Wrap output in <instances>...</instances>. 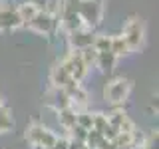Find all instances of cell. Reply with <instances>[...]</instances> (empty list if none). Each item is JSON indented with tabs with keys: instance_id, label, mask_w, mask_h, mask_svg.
Here are the masks:
<instances>
[{
	"instance_id": "6da1fadb",
	"label": "cell",
	"mask_w": 159,
	"mask_h": 149,
	"mask_svg": "<svg viewBox=\"0 0 159 149\" xmlns=\"http://www.w3.org/2000/svg\"><path fill=\"white\" fill-rule=\"evenodd\" d=\"M123 38H125L129 50L139 48V44H141V40H143V26H141V22H137V20L129 22L125 26V30H123Z\"/></svg>"
},
{
	"instance_id": "7a4b0ae2",
	"label": "cell",
	"mask_w": 159,
	"mask_h": 149,
	"mask_svg": "<svg viewBox=\"0 0 159 149\" xmlns=\"http://www.w3.org/2000/svg\"><path fill=\"white\" fill-rule=\"evenodd\" d=\"M127 92H129V84L125 79H116V82H111L106 88V97L109 102L117 103V102H123L127 97Z\"/></svg>"
},
{
	"instance_id": "3957f363",
	"label": "cell",
	"mask_w": 159,
	"mask_h": 149,
	"mask_svg": "<svg viewBox=\"0 0 159 149\" xmlns=\"http://www.w3.org/2000/svg\"><path fill=\"white\" fill-rule=\"evenodd\" d=\"M86 64H84V60H82V56H70L66 62H64V70H66V72L70 74V78L72 79H82L84 78V74H86Z\"/></svg>"
},
{
	"instance_id": "277c9868",
	"label": "cell",
	"mask_w": 159,
	"mask_h": 149,
	"mask_svg": "<svg viewBox=\"0 0 159 149\" xmlns=\"http://www.w3.org/2000/svg\"><path fill=\"white\" fill-rule=\"evenodd\" d=\"M80 16L84 20H88L89 24H98L99 16H102V8L96 0H84L82 6H80Z\"/></svg>"
},
{
	"instance_id": "5b68a950",
	"label": "cell",
	"mask_w": 159,
	"mask_h": 149,
	"mask_svg": "<svg viewBox=\"0 0 159 149\" xmlns=\"http://www.w3.org/2000/svg\"><path fill=\"white\" fill-rule=\"evenodd\" d=\"M28 137H30V141H32L34 145H42V147H52L54 141H56V137H54L50 131H44V129H38V127L30 129Z\"/></svg>"
},
{
	"instance_id": "8992f818",
	"label": "cell",
	"mask_w": 159,
	"mask_h": 149,
	"mask_svg": "<svg viewBox=\"0 0 159 149\" xmlns=\"http://www.w3.org/2000/svg\"><path fill=\"white\" fill-rule=\"evenodd\" d=\"M30 28H34L36 32H48L50 26H52V16L50 14H42V12H36V16L30 20Z\"/></svg>"
},
{
	"instance_id": "52a82bcc",
	"label": "cell",
	"mask_w": 159,
	"mask_h": 149,
	"mask_svg": "<svg viewBox=\"0 0 159 149\" xmlns=\"http://www.w3.org/2000/svg\"><path fill=\"white\" fill-rule=\"evenodd\" d=\"M18 24H22V18L18 12H12V10L0 12V28H14Z\"/></svg>"
},
{
	"instance_id": "ba28073f",
	"label": "cell",
	"mask_w": 159,
	"mask_h": 149,
	"mask_svg": "<svg viewBox=\"0 0 159 149\" xmlns=\"http://www.w3.org/2000/svg\"><path fill=\"white\" fill-rule=\"evenodd\" d=\"M109 52L113 54V56H121V54H127L129 52V46L125 42V38L119 36V38H111V48H109Z\"/></svg>"
},
{
	"instance_id": "9c48e42d",
	"label": "cell",
	"mask_w": 159,
	"mask_h": 149,
	"mask_svg": "<svg viewBox=\"0 0 159 149\" xmlns=\"http://www.w3.org/2000/svg\"><path fill=\"white\" fill-rule=\"evenodd\" d=\"M74 46L76 48H86L89 44H93V36H89V34H82V32H74V38H72Z\"/></svg>"
},
{
	"instance_id": "30bf717a",
	"label": "cell",
	"mask_w": 159,
	"mask_h": 149,
	"mask_svg": "<svg viewBox=\"0 0 159 149\" xmlns=\"http://www.w3.org/2000/svg\"><path fill=\"white\" fill-rule=\"evenodd\" d=\"M82 60H84V64L86 66H89V64H93L98 60V50L93 48V44H89V46H86V48H82Z\"/></svg>"
},
{
	"instance_id": "8fae6325",
	"label": "cell",
	"mask_w": 159,
	"mask_h": 149,
	"mask_svg": "<svg viewBox=\"0 0 159 149\" xmlns=\"http://www.w3.org/2000/svg\"><path fill=\"white\" fill-rule=\"evenodd\" d=\"M98 62H99V66H102V70H111L113 68V62H116V56H113L111 52H102V54H98Z\"/></svg>"
},
{
	"instance_id": "7c38bea8",
	"label": "cell",
	"mask_w": 159,
	"mask_h": 149,
	"mask_svg": "<svg viewBox=\"0 0 159 149\" xmlns=\"http://www.w3.org/2000/svg\"><path fill=\"white\" fill-rule=\"evenodd\" d=\"M36 12H38V8L34 6V4H24L18 14H20V18H22V22H30V20L36 16Z\"/></svg>"
},
{
	"instance_id": "4fadbf2b",
	"label": "cell",
	"mask_w": 159,
	"mask_h": 149,
	"mask_svg": "<svg viewBox=\"0 0 159 149\" xmlns=\"http://www.w3.org/2000/svg\"><path fill=\"white\" fill-rule=\"evenodd\" d=\"M60 121H62L66 127H74V125H76V113H74L72 109L64 107L62 113H60Z\"/></svg>"
},
{
	"instance_id": "5bb4252c",
	"label": "cell",
	"mask_w": 159,
	"mask_h": 149,
	"mask_svg": "<svg viewBox=\"0 0 159 149\" xmlns=\"http://www.w3.org/2000/svg\"><path fill=\"white\" fill-rule=\"evenodd\" d=\"M93 48L98 50V54H102V52H109V48H111V38H107V36L98 38L96 42H93Z\"/></svg>"
},
{
	"instance_id": "9a60e30c",
	"label": "cell",
	"mask_w": 159,
	"mask_h": 149,
	"mask_svg": "<svg viewBox=\"0 0 159 149\" xmlns=\"http://www.w3.org/2000/svg\"><path fill=\"white\" fill-rule=\"evenodd\" d=\"M68 79H72V78H70V74L64 70V66H60L56 72H54V82H56L58 86H66Z\"/></svg>"
},
{
	"instance_id": "2e32d148",
	"label": "cell",
	"mask_w": 159,
	"mask_h": 149,
	"mask_svg": "<svg viewBox=\"0 0 159 149\" xmlns=\"http://www.w3.org/2000/svg\"><path fill=\"white\" fill-rule=\"evenodd\" d=\"M92 121H93V115H88V113H82V115H76V123L86 129H92Z\"/></svg>"
}]
</instances>
